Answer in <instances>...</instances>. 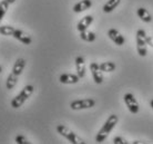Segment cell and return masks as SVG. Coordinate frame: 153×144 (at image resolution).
<instances>
[{
    "instance_id": "ffe728a7",
    "label": "cell",
    "mask_w": 153,
    "mask_h": 144,
    "mask_svg": "<svg viewBox=\"0 0 153 144\" xmlns=\"http://www.w3.org/2000/svg\"><path fill=\"white\" fill-rule=\"evenodd\" d=\"M9 2H7L6 0H2V1H0V23L4 19V15H6V12L8 11V8H9Z\"/></svg>"
},
{
    "instance_id": "d6986e66",
    "label": "cell",
    "mask_w": 153,
    "mask_h": 144,
    "mask_svg": "<svg viewBox=\"0 0 153 144\" xmlns=\"http://www.w3.org/2000/svg\"><path fill=\"white\" fill-rule=\"evenodd\" d=\"M15 29H16L15 27L9 26V25H4V26H1V25H0V35L11 36V37H12V34H13Z\"/></svg>"
},
{
    "instance_id": "5b68a950",
    "label": "cell",
    "mask_w": 153,
    "mask_h": 144,
    "mask_svg": "<svg viewBox=\"0 0 153 144\" xmlns=\"http://www.w3.org/2000/svg\"><path fill=\"white\" fill-rule=\"evenodd\" d=\"M146 32L143 29H139L137 31V37H135V41H137V51L138 54L141 57H146L148 54V44L146 41Z\"/></svg>"
},
{
    "instance_id": "277c9868",
    "label": "cell",
    "mask_w": 153,
    "mask_h": 144,
    "mask_svg": "<svg viewBox=\"0 0 153 144\" xmlns=\"http://www.w3.org/2000/svg\"><path fill=\"white\" fill-rule=\"evenodd\" d=\"M57 132L59 133L60 135H62L63 137H65L67 140L69 141L70 143H72V144H85V142H84L81 137H79L76 133L73 132V131H71L69 127H67V126L63 125V124L58 125Z\"/></svg>"
},
{
    "instance_id": "9c48e42d",
    "label": "cell",
    "mask_w": 153,
    "mask_h": 144,
    "mask_svg": "<svg viewBox=\"0 0 153 144\" xmlns=\"http://www.w3.org/2000/svg\"><path fill=\"white\" fill-rule=\"evenodd\" d=\"M108 36H109V38L111 39L114 44H117L118 46H122L123 44L126 43L124 36L121 35V32L118 31L117 29H114V28L109 29V31H108Z\"/></svg>"
},
{
    "instance_id": "30bf717a",
    "label": "cell",
    "mask_w": 153,
    "mask_h": 144,
    "mask_svg": "<svg viewBox=\"0 0 153 144\" xmlns=\"http://www.w3.org/2000/svg\"><path fill=\"white\" fill-rule=\"evenodd\" d=\"M12 37L16 38L17 40H19V41H21V43L25 44V45H30L31 41H32V39H31L30 36H28L25 31L20 30V29H17V28H16L15 31H13Z\"/></svg>"
},
{
    "instance_id": "cb8c5ba5",
    "label": "cell",
    "mask_w": 153,
    "mask_h": 144,
    "mask_svg": "<svg viewBox=\"0 0 153 144\" xmlns=\"http://www.w3.org/2000/svg\"><path fill=\"white\" fill-rule=\"evenodd\" d=\"M132 144H141L142 142H140V141H133V142H131Z\"/></svg>"
},
{
    "instance_id": "7402d4cb",
    "label": "cell",
    "mask_w": 153,
    "mask_h": 144,
    "mask_svg": "<svg viewBox=\"0 0 153 144\" xmlns=\"http://www.w3.org/2000/svg\"><path fill=\"white\" fill-rule=\"evenodd\" d=\"M113 143L114 144H128V143H130V142H128V141L122 136H115L114 139H113Z\"/></svg>"
},
{
    "instance_id": "d4e9b609",
    "label": "cell",
    "mask_w": 153,
    "mask_h": 144,
    "mask_svg": "<svg viewBox=\"0 0 153 144\" xmlns=\"http://www.w3.org/2000/svg\"><path fill=\"white\" fill-rule=\"evenodd\" d=\"M7 2H9V4H15L16 2V0H6Z\"/></svg>"
},
{
    "instance_id": "44dd1931",
    "label": "cell",
    "mask_w": 153,
    "mask_h": 144,
    "mask_svg": "<svg viewBox=\"0 0 153 144\" xmlns=\"http://www.w3.org/2000/svg\"><path fill=\"white\" fill-rule=\"evenodd\" d=\"M16 143L17 144H30V142L23 136V135H18V136H16Z\"/></svg>"
},
{
    "instance_id": "3957f363",
    "label": "cell",
    "mask_w": 153,
    "mask_h": 144,
    "mask_svg": "<svg viewBox=\"0 0 153 144\" xmlns=\"http://www.w3.org/2000/svg\"><path fill=\"white\" fill-rule=\"evenodd\" d=\"M33 90H35V87L32 85L25 86L22 88V90H21L16 97L12 98L11 103H10V105H11L12 109H19V107H21V106L25 104V102L27 101L28 98L32 95Z\"/></svg>"
},
{
    "instance_id": "52a82bcc",
    "label": "cell",
    "mask_w": 153,
    "mask_h": 144,
    "mask_svg": "<svg viewBox=\"0 0 153 144\" xmlns=\"http://www.w3.org/2000/svg\"><path fill=\"white\" fill-rule=\"evenodd\" d=\"M123 101L126 103V107L129 109L132 114H138L139 111H140V106H139V103L137 101V98L134 97L133 94L131 93H126L124 94V96H123Z\"/></svg>"
},
{
    "instance_id": "5bb4252c",
    "label": "cell",
    "mask_w": 153,
    "mask_h": 144,
    "mask_svg": "<svg viewBox=\"0 0 153 144\" xmlns=\"http://www.w3.org/2000/svg\"><path fill=\"white\" fill-rule=\"evenodd\" d=\"M91 6H92L91 0H81V1H79L78 4H76L74 6H73L72 9H73V12L79 14V12L88 10L89 8H91Z\"/></svg>"
},
{
    "instance_id": "6da1fadb",
    "label": "cell",
    "mask_w": 153,
    "mask_h": 144,
    "mask_svg": "<svg viewBox=\"0 0 153 144\" xmlns=\"http://www.w3.org/2000/svg\"><path fill=\"white\" fill-rule=\"evenodd\" d=\"M26 59L23 58H18L16 60L15 65L12 67V70L11 73L9 74V76L7 77V82H6V87H7L8 90H12L16 85H17V83H18V78L21 74H22L23 69H25V67H26Z\"/></svg>"
},
{
    "instance_id": "ac0fdd59",
    "label": "cell",
    "mask_w": 153,
    "mask_h": 144,
    "mask_svg": "<svg viewBox=\"0 0 153 144\" xmlns=\"http://www.w3.org/2000/svg\"><path fill=\"white\" fill-rule=\"evenodd\" d=\"M100 68L102 72H105V73H111V72H114L115 68H117V65H115L113 62H103L100 64Z\"/></svg>"
},
{
    "instance_id": "8992f818",
    "label": "cell",
    "mask_w": 153,
    "mask_h": 144,
    "mask_svg": "<svg viewBox=\"0 0 153 144\" xmlns=\"http://www.w3.org/2000/svg\"><path fill=\"white\" fill-rule=\"evenodd\" d=\"M96 105V101L92 98H84V100H76L70 103V107L73 111H80V109H91Z\"/></svg>"
},
{
    "instance_id": "4fadbf2b",
    "label": "cell",
    "mask_w": 153,
    "mask_h": 144,
    "mask_svg": "<svg viewBox=\"0 0 153 144\" xmlns=\"http://www.w3.org/2000/svg\"><path fill=\"white\" fill-rule=\"evenodd\" d=\"M76 74L79 75L80 78H83L85 76V62L82 56H78L76 57Z\"/></svg>"
},
{
    "instance_id": "7a4b0ae2",
    "label": "cell",
    "mask_w": 153,
    "mask_h": 144,
    "mask_svg": "<svg viewBox=\"0 0 153 144\" xmlns=\"http://www.w3.org/2000/svg\"><path fill=\"white\" fill-rule=\"evenodd\" d=\"M119 117L115 114H111L110 116L108 117V120L104 122V124L102 125V127L100 129V131L98 132L96 136V142L97 143H102L105 141V139L108 137V135L110 134L112 130L115 127V125L118 124Z\"/></svg>"
},
{
    "instance_id": "7c38bea8",
    "label": "cell",
    "mask_w": 153,
    "mask_h": 144,
    "mask_svg": "<svg viewBox=\"0 0 153 144\" xmlns=\"http://www.w3.org/2000/svg\"><path fill=\"white\" fill-rule=\"evenodd\" d=\"M59 81L62 84H76L80 81V77L78 74H62L60 75Z\"/></svg>"
},
{
    "instance_id": "4316f807",
    "label": "cell",
    "mask_w": 153,
    "mask_h": 144,
    "mask_svg": "<svg viewBox=\"0 0 153 144\" xmlns=\"http://www.w3.org/2000/svg\"><path fill=\"white\" fill-rule=\"evenodd\" d=\"M1 72H2V67L0 66V74H1Z\"/></svg>"
},
{
    "instance_id": "8fae6325",
    "label": "cell",
    "mask_w": 153,
    "mask_h": 144,
    "mask_svg": "<svg viewBox=\"0 0 153 144\" xmlns=\"http://www.w3.org/2000/svg\"><path fill=\"white\" fill-rule=\"evenodd\" d=\"M92 23H93V16H91V15L84 16L83 18L78 23V25H76V29H78L79 31L87 30V29L91 26Z\"/></svg>"
},
{
    "instance_id": "484cf974",
    "label": "cell",
    "mask_w": 153,
    "mask_h": 144,
    "mask_svg": "<svg viewBox=\"0 0 153 144\" xmlns=\"http://www.w3.org/2000/svg\"><path fill=\"white\" fill-rule=\"evenodd\" d=\"M150 106H151V107H152V109H153V100L150 102Z\"/></svg>"
},
{
    "instance_id": "ba28073f",
    "label": "cell",
    "mask_w": 153,
    "mask_h": 144,
    "mask_svg": "<svg viewBox=\"0 0 153 144\" xmlns=\"http://www.w3.org/2000/svg\"><path fill=\"white\" fill-rule=\"evenodd\" d=\"M90 70H91L92 77L96 84H102L103 82V75H102V70L100 68V65L97 64L96 62H93L90 64Z\"/></svg>"
},
{
    "instance_id": "2e32d148",
    "label": "cell",
    "mask_w": 153,
    "mask_h": 144,
    "mask_svg": "<svg viewBox=\"0 0 153 144\" xmlns=\"http://www.w3.org/2000/svg\"><path fill=\"white\" fill-rule=\"evenodd\" d=\"M80 38L83 40V41H87V43H92V41H94L97 38L96 34L93 32V31H90V30H83V31H80Z\"/></svg>"
},
{
    "instance_id": "e0dca14e",
    "label": "cell",
    "mask_w": 153,
    "mask_h": 144,
    "mask_svg": "<svg viewBox=\"0 0 153 144\" xmlns=\"http://www.w3.org/2000/svg\"><path fill=\"white\" fill-rule=\"evenodd\" d=\"M121 2V0H108L103 6V11L104 12H112L115 8L118 7Z\"/></svg>"
},
{
    "instance_id": "9a60e30c",
    "label": "cell",
    "mask_w": 153,
    "mask_h": 144,
    "mask_svg": "<svg viewBox=\"0 0 153 144\" xmlns=\"http://www.w3.org/2000/svg\"><path fill=\"white\" fill-rule=\"evenodd\" d=\"M137 15H138L139 18H140L142 21H144V23H151V21H152V16H151V14L146 10V8H143V7L138 8Z\"/></svg>"
},
{
    "instance_id": "603a6c76",
    "label": "cell",
    "mask_w": 153,
    "mask_h": 144,
    "mask_svg": "<svg viewBox=\"0 0 153 144\" xmlns=\"http://www.w3.org/2000/svg\"><path fill=\"white\" fill-rule=\"evenodd\" d=\"M146 44H148L149 46H151L153 48V37H152V36L146 35Z\"/></svg>"
}]
</instances>
